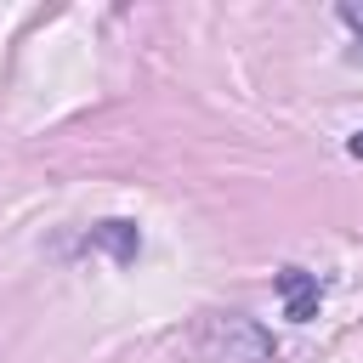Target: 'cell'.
I'll return each mask as SVG.
<instances>
[{"label":"cell","mask_w":363,"mask_h":363,"mask_svg":"<svg viewBox=\"0 0 363 363\" xmlns=\"http://www.w3.org/2000/svg\"><path fill=\"white\" fill-rule=\"evenodd\" d=\"M278 295H284V318L306 323V318H318L323 284H318V272H306V267H284V272H278Z\"/></svg>","instance_id":"7a4b0ae2"},{"label":"cell","mask_w":363,"mask_h":363,"mask_svg":"<svg viewBox=\"0 0 363 363\" xmlns=\"http://www.w3.org/2000/svg\"><path fill=\"white\" fill-rule=\"evenodd\" d=\"M346 153H352V159H363V130H357V136L346 142Z\"/></svg>","instance_id":"5b68a950"},{"label":"cell","mask_w":363,"mask_h":363,"mask_svg":"<svg viewBox=\"0 0 363 363\" xmlns=\"http://www.w3.org/2000/svg\"><path fill=\"white\" fill-rule=\"evenodd\" d=\"M96 238H102V244H113V255H119V261H130V255H136V227H130V221H102V227H96Z\"/></svg>","instance_id":"3957f363"},{"label":"cell","mask_w":363,"mask_h":363,"mask_svg":"<svg viewBox=\"0 0 363 363\" xmlns=\"http://www.w3.org/2000/svg\"><path fill=\"white\" fill-rule=\"evenodd\" d=\"M340 23H346V28L363 40V6H357V0H346V6H340Z\"/></svg>","instance_id":"277c9868"},{"label":"cell","mask_w":363,"mask_h":363,"mask_svg":"<svg viewBox=\"0 0 363 363\" xmlns=\"http://www.w3.org/2000/svg\"><path fill=\"white\" fill-rule=\"evenodd\" d=\"M210 363H267L272 357V335L261 323H250L244 312H216L199 335Z\"/></svg>","instance_id":"6da1fadb"}]
</instances>
